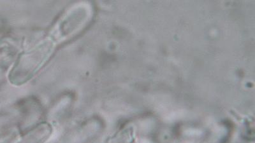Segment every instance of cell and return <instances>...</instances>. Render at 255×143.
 <instances>
[{
    "mask_svg": "<svg viewBox=\"0 0 255 143\" xmlns=\"http://www.w3.org/2000/svg\"><path fill=\"white\" fill-rule=\"evenodd\" d=\"M52 48L51 42H45L21 57L9 76L11 83L21 85L30 80L51 55Z\"/></svg>",
    "mask_w": 255,
    "mask_h": 143,
    "instance_id": "cell-1",
    "label": "cell"
},
{
    "mask_svg": "<svg viewBox=\"0 0 255 143\" xmlns=\"http://www.w3.org/2000/svg\"><path fill=\"white\" fill-rule=\"evenodd\" d=\"M51 132L52 127L49 124H40L24 135L22 142L24 143H38L43 142L49 137Z\"/></svg>",
    "mask_w": 255,
    "mask_h": 143,
    "instance_id": "cell-2",
    "label": "cell"
}]
</instances>
